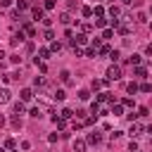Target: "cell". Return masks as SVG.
Wrapping results in <instances>:
<instances>
[{
	"label": "cell",
	"mask_w": 152,
	"mask_h": 152,
	"mask_svg": "<svg viewBox=\"0 0 152 152\" xmlns=\"http://www.w3.org/2000/svg\"><path fill=\"white\" fill-rule=\"evenodd\" d=\"M119 78H121V66L119 64H112L107 69V81H119Z\"/></svg>",
	"instance_id": "1"
},
{
	"label": "cell",
	"mask_w": 152,
	"mask_h": 152,
	"mask_svg": "<svg viewBox=\"0 0 152 152\" xmlns=\"http://www.w3.org/2000/svg\"><path fill=\"white\" fill-rule=\"evenodd\" d=\"M86 43H88V36H86V33H76V36L71 38V45H78V48H81V45H86Z\"/></svg>",
	"instance_id": "2"
},
{
	"label": "cell",
	"mask_w": 152,
	"mask_h": 152,
	"mask_svg": "<svg viewBox=\"0 0 152 152\" xmlns=\"http://www.w3.org/2000/svg\"><path fill=\"white\" fill-rule=\"evenodd\" d=\"M100 140H102V135L97 133V131H93V133H88V145H100Z\"/></svg>",
	"instance_id": "3"
},
{
	"label": "cell",
	"mask_w": 152,
	"mask_h": 152,
	"mask_svg": "<svg viewBox=\"0 0 152 152\" xmlns=\"http://www.w3.org/2000/svg\"><path fill=\"white\" fill-rule=\"evenodd\" d=\"M142 131H145V128H142V126H140L138 121H133V126H131V131H128V133H131V138H138V135H140Z\"/></svg>",
	"instance_id": "4"
},
{
	"label": "cell",
	"mask_w": 152,
	"mask_h": 152,
	"mask_svg": "<svg viewBox=\"0 0 152 152\" xmlns=\"http://www.w3.org/2000/svg\"><path fill=\"white\" fill-rule=\"evenodd\" d=\"M19 97H21V102H28V100L33 97V90H31V88H21V93H19Z\"/></svg>",
	"instance_id": "5"
},
{
	"label": "cell",
	"mask_w": 152,
	"mask_h": 152,
	"mask_svg": "<svg viewBox=\"0 0 152 152\" xmlns=\"http://www.w3.org/2000/svg\"><path fill=\"white\" fill-rule=\"evenodd\" d=\"M86 145H88L86 140H81V138H76V140H74V152H86Z\"/></svg>",
	"instance_id": "6"
},
{
	"label": "cell",
	"mask_w": 152,
	"mask_h": 152,
	"mask_svg": "<svg viewBox=\"0 0 152 152\" xmlns=\"http://www.w3.org/2000/svg\"><path fill=\"white\" fill-rule=\"evenodd\" d=\"M19 43H24V33H21V31H19V33H14V36L10 38V45H14V48H17Z\"/></svg>",
	"instance_id": "7"
},
{
	"label": "cell",
	"mask_w": 152,
	"mask_h": 152,
	"mask_svg": "<svg viewBox=\"0 0 152 152\" xmlns=\"http://www.w3.org/2000/svg\"><path fill=\"white\" fill-rule=\"evenodd\" d=\"M107 12H109V17H112V19H119V17H121V7H116V5H112Z\"/></svg>",
	"instance_id": "8"
},
{
	"label": "cell",
	"mask_w": 152,
	"mask_h": 152,
	"mask_svg": "<svg viewBox=\"0 0 152 152\" xmlns=\"http://www.w3.org/2000/svg\"><path fill=\"white\" fill-rule=\"evenodd\" d=\"M7 102H10V90L0 88V104H7Z\"/></svg>",
	"instance_id": "9"
},
{
	"label": "cell",
	"mask_w": 152,
	"mask_h": 152,
	"mask_svg": "<svg viewBox=\"0 0 152 152\" xmlns=\"http://www.w3.org/2000/svg\"><path fill=\"white\" fill-rule=\"evenodd\" d=\"M31 14H33V19H40V21L45 19V12H43L40 7H33V10H31Z\"/></svg>",
	"instance_id": "10"
},
{
	"label": "cell",
	"mask_w": 152,
	"mask_h": 152,
	"mask_svg": "<svg viewBox=\"0 0 152 152\" xmlns=\"http://www.w3.org/2000/svg\"><path fill=\"white\" fill-rule=\"evenodd\" d=\"M59 81H62V83H71V74H69L66 69H62V71H59Z\"/></svg>",
	"instance_id": "11"
},
{
	"label": "cell",
	"mask_w": 152,
	"mask_h": 152,
	"mask_svg": "<svg viewBox=\"0 0 152 152\" xmlns=\"http://www.w3.org/2000/svg\"><path fill=\"white\" fill-rule=\"evenodd\" d=\"M33 86H36V88H45V86H48L45 76H36V78H33Z\"/></svg>",
	"instance_id": "12"
},
{
	"label": "cell",
	"mask_w": 152,
	"mask_h": 152,
	"mask_svg": "<svg viewBox=\"0 0 152 152\" xmlns=\"http://www.w3.org/2000/svg\"><path fill=\"white\" fill-rule=\"evenodd\" d=\"M52 121H55V126H57V128H64V126H66V119H62L59 114H55V116H52Z\"/></svg>",
	"instance_id": "13"
},
{
	"label": "cell",
	"mask_w": 152,
	"mask_h": 152,
	"mask_svg": "<svg viewBox=\"0 0 152 152\" xmlns=\"http://www.w3.org/2000/svg\"><path fill=\"white\" fill-rule=\"evenodd\" d=\"M24 33H26L28 38H36V28H33L31 24H24Z\"/></svg>",
	"instance_id": "14"
},
{
	"label": "cell",
	"mask_w": 152,
	"mask_h": 152,
	"mask_svg": "<svg viewBox=\"0 0 152 152\" xmlns=\"http://www.w3.org/2000/svg\"><path fill=\"white\" fill-rule=\"evenodd\" d=\"M38 57H40V62L50 59V50H48V48H40V50H38Z\"/></svg>",
	"instance_id": "15"
},
{
	"label": "cell",
	"mask_w": 152,
	"mask_h": 152,
	"mask_svg": "<svg viewBox=\"0 0 152 152\" xmlns=\"http://www.w3.org/2000/svg\"><path fill=\"white\" fill-rule=\"evenodd\" d=\"M126 90H128V93H131V95H135V93H138V90H140V86H138V83H135V81H131V83H128V86H126Z\"/></svg>",
	"instance_id": "16"
},
{
	"label": "cell",
	"mask_w": 152,
	"mask_h": 152,
	"mask_svg": "<svg viewBox=\"0 0 152 152\" xmlns=\"http://www.w3.org/2000/svg\"><path fill=\"white\" fill-rule=\"evenodd\" d=\"M50 52H62V43L59 40H52L50 43Z\"/></svg>",
	"instance_id": "17"
},
{
	"label": "cell",
	"mask_w": 152,
	"mask_h": 152,
	"mask_svg": "<svg viewBox=\"0 0 152 152\" xmlns=\"http://www.w3.org/2000/svg\"><path fill=\"white\" fill-rule=\"evenodd\" d=\"M83 55H86V57H97V48H93V45H90V48H86V50H83Z\"/></svg>",
	"instance_id": "18"
},
{
	"label": "cell",
	"mask_w": 152,
	"mask_h": 152,
	"mask_svg": "<svg viewBox=\"0 0 152 152\" xmlns=\"http://www.w3.org/2000/svg\"><path fill=\"white\" fill-rule=\"evenodd\" d=\"M133 74H135L138 78H145V76H147V69H145V66H135V71H133Z\"/></svg>",
	"instance_id": "19"
},
{
	"label": "cell",
	"mask_w": 152,
	"mask_h": 152,
	"mask_svg": "<svg viewBox=\"0 0 152 152\" xmlns=\"http://www.w3.org/2000/svg\"><path fill=\"white\" fill-rule=\"evenodd\" d=\"M104 83H107V81H100V78H93V83H90V88H93V90H100V88H102Z\"/></svg>",
	"instance_id": "20"
},
{
	"label": "cell",
	"mask_w": 152,
	"mask_h": 152,
	"mask_svg": "<svg viewBox=\"0 0 152 152\" xmlns=\"http://www.w3.org/2000/svg\"><path fill=\"white\" fill-rule=\"evenodd\" d=\"M59 116H62V119H66V121H69V119H74V112H71V109H69V107H66V109H62V112H59Z\"/></svg>",
	"instance_id": "21"
},
{
	"label": "cell",
	"mask_w": 152,
	"mask_h": 152,
	"mask_svg": "<svg viewBox=\"0 0 152 152\" xmlns=\"http://www.w3.org/2000/svg\"><path fill=\"white\" fill-rule=\"evenodd\" d=\"M93 14H95L97 19H100V17H104V7H102V5H97V7H93Z\"/></svg>",
	"instance_id": "22"
},
{
	"label": "cell",
	"mask_w": 152,
	"mask_h": 152,
	"mask_svg": "<svg viewBox=\"0 0 152 152\" xmlns=\"http://www.w3.org/2000/svg\"><path fill=\"white\" fill-rule=\"evenodd\" d=\"M112 114H114V116H121V114H124V104H114V107H112Z\"/></svg>",
	"instance_id": "23"
},
{
	"label": "cell",
	"mask_w": 152,
	"mask_h": 152,
	"mask_svg": "<svg viewBox=\"0 0 152 152\" xmlns=\"http://www.w3.org/2000/svg\"><path fill=\"white\" fill-rule=\"evenodd\" d=\"M10 121H12V126L21 128V116H19V114H12V119H10Z\"/></svg>",
	"instance_id": "24"
},
{
	"label": "cell",
	"mask_w": 152,
	"mask_h": 152,
	"mask_svg": "<svg viewBox=\"0 0 152 152\" xmlns=\"http://www.w3.org/2000/svg\"><path fill=\"white\" fill-rule=\"evenodd\" d=\"M17 10H19V12L28 10V2H26V0H17Z\"/></svg>",
	"instance_id": "25"
},
{
	"label": "cell",
	"mask_w": 152,
	"mask_h": 152,
	"mask_svg": "<svg viewBox=\"0 0 152 152\" xmlns=\"http://www.w3.org/2000/svg\"><path fill=\"white\" fill-rule=\"evenodd\" d=\"M109 52H112L109 45H100V50H97V55H107V57H109Z\"/></svg>",
	"instance_id": "26"
},
{
	"label": "cell",
	"mask_w": 152,
	"mask_h": 152,
	"mask_svg": "<svg viewBox=\"0 0 152 152\" xmlns=\"http://www.w3.org/2000/svg\"><path fill=\"white\" fill-rule=\"evenodd\" d=\"M52 97H55L57 102H62V100L66 97V93H64V90H55V95H52Z\"/></svg>",
	"instance_id": "27"
},
{
	"label": "cell",
	"mask_w": 152,
	"mask_h": 152,
	"mask_svg": "<svg viewBox=\"0 0 152 152\" xmlns=\"http://www.w3.org/2000/svg\"><path fill=\"white\" fill-rule=\"evenodd\" d=\"M28 114H31L33 119H40V116H43V112H40V107H33V109H31Z\"/></svg>",
	"instance_id": "28"
},
{
	"label": "cell",
	"mask_w": 152,
	"mask_h": 152,
	"mask_svg": "<svg viewBox=\"0 0 152 152\" xmlns=\"http://www.w3.org/2000/svg\"><path fill=\"white\" fill-rule=\"evenodd\" d=\"M59 21H62V24H69V21H71V14H69V12L59 14Z\"/></svg>",
	"instance_id": "29"
},
{
	"label": "cell",
	"mask_w": 152,
	"mask_h": 152,
	"mask_svg": "<svg viewBox=\"0 0 152 152\" xmlns=\"http://www.w3.org/2000/svg\"><path fill=\"white\" fill-rule=\"evenodd\" d=\"M90 31H93V24H81V33H86V36H88Z\"/></svg>",
	"instance_id": "30"
},
{
	"label": "cell",
	"mask_w": 152,
	"mask_h": 152,
	"mask_svg": "<svg viewBox=\"0 0 152 152\" xmlns=\"http://www.w3.org/2000/svg\"><path fill=\"white\" fill-rule=\"evenodd\" d=\"M112 36H114V28H104V31H102V38H104V40H109Z\"/></svg>",
	"instance_id": "31"
},
{
	"label": "cell",
	"mask_w": 152,
	"mask_h": 152,
	"mask_svg": "<svg viewBox=\"0 0 152 152\" xmlns=\"http://www.w3.org/2000/svg\"><path fill=\"white\" fill-rule=\"evenodd\" d=\"M14 114H19V116L24 114V102H17V104H14Z\"/></svg>",
	"instance_id": "32"
},
{
	"label": "cell",
	"mask_w": 152,
	"mask_h": 152,
	"mask_svg": "<svg viewBox=\"0 0 152 152\" xmlns=\"http://www.w3.org/2000/svg\"><path fill=\"white\" fill-rule=\"evenodd\" d=\"M5 147H7V150H14V147H17L14 138H7V140H5Z\"/></svg>",
	"instance_id": "33"
},
{
	"label": "cell",
	"mask_w": 152,
	"mask_h": 152,
	"mask_svg": "<svg viewBox=\"0 0 152 152\" xmlns=\"http://www.w3.org/2000/svg\"><path fill=\"white\" fill-rule=\"evenodd\" d=\"M81 14L83 17H93V7H81Z\"/></svg>",
	"instance_id": "34"
},
{
	"label": "cell",
	"mask_w": 152,
	"mask_h": 152,
	"mask_svg": "<svg viewBox=\"0 0 152 152\" xmlns=\"http://www.w3.org/2000/svg\"><path fill=\"white\" fill-rule=\"evenodd\" d=\"M119 57H121L119 50H112V52H109V59H112V62H119Z\"/></svg>",
	"instance_id": "35"
},
{
	"label": "cell",
	"mask_w": 152,
	"mask_h": 152,
	"mask_svg": "<svg viewBox=\"0 0 152 152\" xmlns=\"http://www.w3.org/2000/svg\"><path fill=\"white\" fill-rule=\"evenodd\" d=\"M128 59H131V64H135V66H138V64H140V59H142V57H140V55H131V57H128Z\"/></svg>",
	"instance_id": "36"
},
{
	"label": "cell",
	"mask_w": 152,
	"mask_h": 152,
	"mask_svg": "<svg viewBox=\"0 0 152 152\" xmlns=\"http://www.w3.org/2000/svg\"><path fill=\"white\" fill-rule=\"evenodd\" d=\"M95 102H97V104H102V102H107V93H100V95L95 97Z\"/></svg>",
	"instance_id": "37"
},
{
	"label": "cell",
	"mask_w": 152,
	"mask_h": 152,
	"mask_svg": "<svg viewBox=\"0 0 152 152\" xmlns=\"http://www.w3.org/2000/svg\"><path fill=\"white\" fill-rule=\"evenodd\" d=\"M121 104H124V107H135V102H133L131 97H124V100H121Z\"/></svg>",
	"instance_id": "38"
},
{
	"label": "cell",
	"mask_w": 152,
	"mask_h": 152,
	"mask_svg": "<svg viewBox=\"0 0 152 152\" xmlns=\"http://www.w3.org/2000/svg\"><path fill=\"white\" fill-rule=\"evenodd\" d=\"M135 21H138V24H145V21H147V17H145L142 12H138V17H135Z\"/></svg>",
	"instance_id": "39"
},
{
	"label": "cell",
	"mask_w": 152,
	"mask_h": 152,
	"mask_svg": "<svg viewBox=\"0 0 152 152\" xmlns=\"http://www.w3.org/2000/svg\"><path fill=\"white\" fill-rule=\"evenodd\" d=\"M95 26H100V28H102V26H107V19H104V17H100V19H95Z\"/></svg>",
	"instance_id": "40"
},
{
	"label": "cell",
	"mask_w": 152,
	"mask_h": 152,
	"mask_svg": "<svg viewBox=\"0 0 152 152\" xmlns=\"http://www.w3.org/2000/svg\"><path fill=\"white\" fill-rule=\"evenodd\" d=\"M43 38H45V40H52V38H55V33H52L50 28H45V33H43Z\"/></svg>",
	"instance_id": "41"
},
{
	"label": "cell",
	"mask_w": 152,
	"mask_h": 152,
	"mask_svg": "<svg viewBox=\"0 0 152 152\" xmlns=\"http://www.w3.org/2000/svg\"><path fill=\"white\" fill-rule=\"evenodd\" d=\"M19 147L26 152V150H31V142H28V140H21V142H19Z\"/></svg>",
	"instance_id": "42"
},
{
	"label": "cell",
	"mask_w": 152,
	"mask_h": 152,
	"mask_svg": "<svg viewBox=\"0 0 152 152\" xmlns=\"http://www.w3.org/2000/svg\"><path fill=\"white\" fill-rule=\"evenodd\" d=\"M140 90H142V93H152V83H142Z\"/></svg>",
	"instance_id": "43"
},
{
	"label": "cell",
	"mask_w": 152,
	"mask_h": 152,
	"mask_svg": "<svg viewBox=\"0 0 152 152\" xmlns=\"http://www.w3.org/2000/svg\"><path fill=\"white\" fill-rule=\"evenodd\" d=\"M78 97H81V100H88L90 93H88V90H78Z\"/></svg>",
	"instance_id": "44"
},
{
	"label": "cell",
	"mask_w": 152,
	"mask_h": 152,
	"mask_svg": "<svg viewBox=\"0 0 152 152\" xmlns=\"http://www.w3.org/2000/svg\"><path fill=\"white\" fill-rule=\"evenodd\" d=\"M71 48H74V55H76V57H81V55H83V50H81L78 45H71Z\"/></svg>",
	"instance_id": "45"
},
{
	"label": "cell",
	"mask_w": 152,
	"mask_h": 152,
	"mask_svg": "<svg viewBox=\"0 0 152 152\" xmlns=\"http://www.w3.org/2000/svg\"><path fill=\"white\" fill-rule=\"evenodd\" d=\"M10 62H12V64H19V62H21V57H19V55H12V57H10Z\"/></svg>",
	"instance_id": "46"
},
{
	"label": "cell",
	"mask_w": 152,
	"mask_h": 152,
	"mask_svg": "<svg viewBox=\"0 0 152 152\" xmlns=\"http://www.w3.org/2000/svg\"><path fill=\"white\" fill-rule=\"evenodd\" d=\"M145 114H150V109H147V107H140V109H138V116H145Z\"/></svg>",
	"instance_id": "47"
},
{
	"label": "cell",
	"mask_w": 152,
	"mask_h": 152,
	"mask_svg": "<svg viewBox=\"0 0 152 152\" xmlns=\"http://www.w3.org/2000/svg\"><path fill=\"white\" fill-rule=\"evenodd\" d=\"M128 150H131V152H138V142H135V140H131V145H128Z\"/></svg>",
	"instance_id": "48"
},
{
	"label": "cell",
	"mask_w": 152,
	"mask_h": 152,
	"mask_svg": "<svg viewBox=\"0 0 152 152\" xmlns=\"http://www.w3.org/2000/svg\"><path fill=\"white\" fill-rule=\"evenodd\" d=\"M48 142H57V133H50L48 135Z\"/></svg>",
	"instance_id": "49"
},
{
	"label": "cell",
	"mask_w": 152,
	"mask_h": 152,
	"mask_svg": "<svg viewBox=\"0 0 152 152\" xmlns=\"http://www.w3.org/2000/svg\"><path fill=\"white\" fill-rule=\"evenodd\" d=\"M55 7V0H45V10H52Z\"/></svg>",
	"instance_id": "50"
},
{
	"label": "cell",
	"mask_w": 152,
	"mask_h": 152,
	"mask_svg": "<svg viewBox=\"0 0 152 152\" xmlns=\"http://www.w3.org/2000/svg\"><path fill=\"white\" fill-rule=\"evenodd\" d=\"M5 124H7V119H5V116H2V114H0V128H2V126H5Z\"/></svg>",
	"instance_id": "51"
},
{
	"label": "cell",
	"mask_w": 152,
	"mask_h": 152,
	"mask_svg": "<svg viewBox=\"0 0 152 152\" xmlns=\"http://www.w3.org/2000/svg\"><path fill=\"white\" fill-rule=\"evenodd\" d=\"M145 52H147V55H152V43H150V45L145 48Z\"/></svg>",
	"instance_id": "52"
},
{
	"label": "cell",
	"mask_w": 152,
	"mask_h": 152,
	"mask_svg": "<svg viewBox=\"0 0 152 152\" xmlns=\"http://www.w3.org/2000/svg\"><path fill=\"white\" fill-rule=\"evenodd\" d=\"M121 2H124V5H133V0H121Z\"/></svg>",
	"instance_id": "53"
},
{
	"label": "cell",
	"mask_w": 152,
	"mask_h": 152,
	"mask_svg": "<svg viewBox=\"0 0 152 152\" xmlns=\"http://www.w3.org/2000/svg\"><path fill=\"white\" fill-rule=\"evenodd\" d=\"M10 2H12V0H2V5H5V7H7V5H10Z\"/></svg>",
	"instance_id": "54"
},
{
	"label": "cell",
	"mask_w": 152,
	"mask_h": 152,
	"mask_svg": "<svg viewBox=\"0 0 152 152\" xmlns=\"http://www.w3.org/2000/svg\"><path fill=\"white\" fill-rule=\"evenodd\" d=\"M145 131H147V133H150V135H152V126H147V128H145Z\"/></svg>",
	"instance_id": "55"
},
{
	"label": "cell",
	"mask_w": 152,
	"mask_h": 152,
	"mask_svg": "<svg viewBox=\"0 0 152 152\" xmlns=\"http://www.w3.org/2000/svg\"><path fill=\"white\" fill-rule=\"evenodd\" d=\"M2 57H5V52H2V50H0V62H2Z\"/></svg>",
	"instance_id": "56"
},
{
	"label": "cell",
	"mask_w": 152,
	"mask_h": 152,
	"mask_svg": "<svg viewBox=\"0 0 152 152\" xmlns=\"http://www.w3.org/2000/svg\"><path fill=\"white\" fill-rule=\"evenodd\" d=\"M133 5H140V0H133Z\"/></svg>",
	"instance_id": "57"
},
{
	"label": "cell",
	"mask_w": 152,
	"mask_h": 152,
	"mask_svg": "<svg viewBox=\"0 0 152 152\" xmlns=\"http://www.w3.org/2000/svg\"><path fill=\"white\" fill-rule=\"evenodd\" d=\"M12 152H19V150H12Z\"/></svg>",
	"instance_id": "58"
},
{
	"label": "cell",
	"mask_w": 152,
	"mask_h": 152,
	"mask_svg": "<svg viewBox=\"0 0 152 152\" xmlns=\"http://www.w3.org/2000/svg\"><path fill=\"white\" fill-rule=\"evenodd\" d=\"M0 152H5V150H0Z\"/></svg>",
	"instance_id": "59"
},
{
	"label": "cell",
	"mask_w": 152,
	"mask_h": 152,
	"mask_svg": "<svg viewBox=\"0 0 152 152\" xmlns=\"http://www.w3.org/2000/svg\"><path fill=\"white\" fill-rule=\"evenodd\" d=\"M150 12H152V7H150Z\"/></svg>",
	"instance_id": "60"
}]
</instances>
